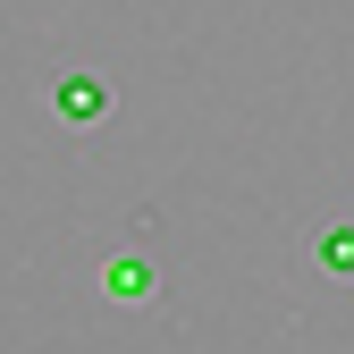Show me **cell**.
I'll return each mask as SVG.
<instances>
[{
    "mask_svg": "<svg viewBox=\"0 0 354 354\" xmlns=\"http://www.w3.org/2000/svg\"><path fill=\"white\" fill-rule=\"evenodd\" d=\"M51 102H59V118H68V127H93V118L110 110V84H102V76H68Z\"/></svg>",
    "mask_w": 354,
    "mask_h": 354,
    "instance_id": "obj_1",
    "label": "cell"
},
{
    "mask_svg": "<svg viewBox=\"0 0 354 354\" xmlns=\"http://www.w3.org/2000/svg\"><path fill=\"white\" fill-rule=\"evenodd\" d=\"M313 245H321V261H329V270H337V279L354 270V228H346V219H337V228H321Z\"/></svg>",
    "mask_w": 354,
    "mask_h": 354,
    "instance_id": "obj_2",
    "label": "cell"
},
{
    "mask_svg": "<svg viewBox=\"0 0 354 354\" xmlns=\"http://www.w3.org/2000/svg\"><path fill=\"white\" fill-rule=\"evenodd\" d=\"M102 287H118V295H144V287H152V270H144V261H118V270H102Z\"/></svg>",
    "mask_w": 354,
    "mask_h": 354,
    "instance_id": "obj_3",
    "label": "cell"
}]
</instances>
